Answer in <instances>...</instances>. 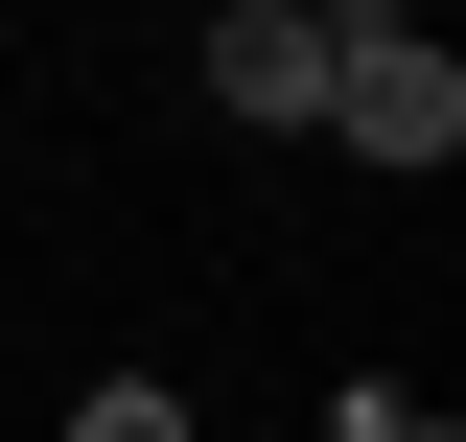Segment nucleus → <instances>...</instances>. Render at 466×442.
Returning <instances> with one entry per match:
<instances>
[{
  "label": "nucleus",
  "instance_id": "f257e3e1",
  "mask_svg": "<svg viewBox=\"0 0 466 442\" xmlns=\"http://www.w3.org/2000/svg\"><path fill=\"white\" fill-rule=\"evenodd\" d=\"M327 140H350V164H466V70L443 47H420V24H350V47H327Z\"/></svg>",
  "mask_w": 466,
  "mask_h": 442
},
{
  "label": "nucleus",
  "instance_id": "f03ea898",
  "mask_svg": "<svg viewBox=\"0 0 466 442\" xmlns=\"http://www.w3.org/2000/svg\"><path fill=\"white\" fill-rule=\"evenodd\" d=\"M327 47L350 24H303V0H210V116L233 140H327Z\"/></svg>",
  "mask_w": 466,
  "mask_h": 442
},
{
  "label": "nucleus",
  "instance_id": "7ed1b4c3",
  "mask_svg": "<svg viewBox=\"0 0 466 442\" xmlns=\"http://www.w3.org/2000/svg\"><path fill=\"white\" fill-rule=\"evenodd\" d=\"M70 442H187V396H164V373H94V396H70Z\"/></svg>",
  "mask_w": 466,
  "mask_h": 442
},
{
  "label": "nucleus",
  "instance_id": "20e7f679",
  "mask_svg": "<svg viewBox=\"0 0 466 442\" xmlns=\"http://www.w3.org/2000/svg\"><path fill=\"white\" fill-rule=\"evenodd\" d=\"M327 442H466V419H420V396H327Z\"/></svg>",
  "mask_w": 466,
  "mask_h": 442
},
{
  "label": "nucleus",
  "instance_id": "39448f33",
  "mask_svg": "<svg viewBox=\"0 0 466 442\" xmlns=\"http://www.w3.org/2000/svg\"><path fill=\"white\" fill-rule=\"evenodd\" d=\"M303 24H420V0H303Z\"/></svg>",
  "mask_w": 466,
  "mask_h": 442
}]
</instances>
